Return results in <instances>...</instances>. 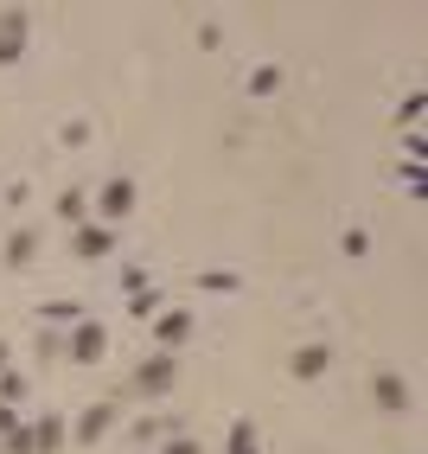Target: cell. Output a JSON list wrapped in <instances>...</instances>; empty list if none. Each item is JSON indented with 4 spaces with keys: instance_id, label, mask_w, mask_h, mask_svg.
<instances>
[{
    "instance_id": "30bf717a",
    "label": "cell",
    "mask_w": 428,
    "mask_h": 454,
    "mask_svg": "<svg viewBox=\"0 0 428 454\" xmlns=\"http://www.w3.org/2000/svg\"><path fill=\"white\" fill-rule=\"evenodd\" d=\"M33 442H39V454H58V448H65V442H71V422L45 410V416L33 422Z\"/></svg>"
},
{
    "instance_id": "5b68a950",
    "label": "cell",
    "mask_w": 428,
    "mask_h": 454,
    "mask_svg": "<svg viewBox=\"0 0 428 454\" xmlns=\"http://www.w3.org/2000/svg\"><path fill=\"white\" fill-rule=\"evenodd\" d=\"M371 397H377V410H390V416H409V410H416V390H409L403 372H377V378H371Z\"/></svg>"
},
{
    "instance_id": "4316f807",
    "label": "cell",
    "mask_w": 428,
    "mask_h": 454,
    "mask_svg": "<svg viewBox=\"0 0 428 454\" xmlns=\"http://www.w3.org/2000/svg\"><path fill=\"white\" fill-rule=\"evenodd\" d=\"M7 358H13V346H7V340H0V372H7Z\"/></svg>"
},
{
    "instance_id": "7c38bea8",
    "label": "cell",
    "mask_w": 428,
    "mask_h": 454,
    "mask_svg": "<svg viewBox=\"0 0 428 454\" xmlns=\"http://www.w3.org/2000/svg\"><path fill=\"white\" fill-rule=\"evenodd\" d=\"M58 218H65L71 231H77V224H89V192H83V186H71V192H58Z\"/></svg>"
},
{
    "instance_id": "603a6c76",
    "label": "cell",
    "mask_w": 428,
    "mask_h": 454,
    "mask_svg": "<svg viewBox=\"0 0 428 454\" xmlns=\"http://www.w3.org/2000/svg\"><path fill=\"white\" fill-rule=\"evenodd\" d=\"M45 320H77V301H45Z\"/></svg>"
},
{
    "instance_id": "277c9868",
    "label": "cell",
    "mask_w": 428,
    "mask_h": 454,
    "mask_svg": "<svg viewBox=\"0 0 428 454\" xmlns=\"http://www.w3.org/2000/svg\"><path fill=\"white\" fill-rule=\"evenodd\" d=\"M26 39H33V13L26 7H0V65H19Z\"/></svg>"
},
{
    "instance_id": "6da1fadb",
    "label": "cell",
    "mask_w": 428,
    "mask_h": 454,
    "mask_svg": "<svg viewBox=\"0 0 428 454\" xmlns=\"http://www.w3.org/2000/svg\"><path fill=\"white\" fill-rule=\"evenodd\" d=\"M135 199H141V186H135V179L128 173H115V179H103V186H97V199H89V211H97V224H121V218H128V211H135Z\"/></svg>"
},
{
    "instance_id": "ffe728a7",
    "label": "cell",
    "mask_w": 428,
    "mask_h": 454,
    "mask_svg": "<svg viewBox=\"0 0 428 454\" xmlns=\"http://www.w3.org/2000/svg\"><path fill=\"white\" fill-rule=\"evenodd\" d=\"M396 122L416 129V122H422V97H403V103H396Z\"/></svg>"
},
{
    "instance_id": "cb8c5ba5",
    "label": "cell",
    "mask_w": 428,
    "mask_h": 454,
    "mask_svg": "<svg viewBox=\"0 0 428 454\" xmlns=\"http://www.w3.org/2000/svg\"><path fill=\"white\" fill-rule=\"evenodd\" d=\"M58 141H65V147H83V141H89V122H65V135H58Z\"/></svg>"
},
{
    "instance_id": "8992f818",
    "label": "cell",
    "mask_w": 428,
    "mask_h": 454,
    "mask_svg": "<svg viewBox=\"0 0 428 454\" xmlns=\"http://www.w3.org/2000/svg\"><path fill=\"white\" fill-rule=\"evenodd\" d=\"M71 250H77L83 262H103V256H115V231L89 218V224H77V231H71Z\"/></svg>"
},
{
    "instance_id": "9a60e30c",
    "label": "cell",
    "mask_w": 428,
    "mask_h": 454,
    "mask_svg": "<svg viewBox=\"0 0 428 454\" xmlns=\"http://www.w3.org/2000/svg\"><path fill=\"white\" fill-rule=\"evenodd\" d=\"M0 454H39V442H33V422H19L13 435H0Z\"/></svg>"
},
{
    "instance_id": "2e32d148",
    "label": "cell",
    "mask_w": 428,
    "mask_h": 454,
    "mask_svg": "<svg viewBox=\"0 0 428 454\" xmlns=\"http://www.w3.org/2000/svg\"><path fill=\"white\" fill-rule=\"evenodd\" d=\"M128 314H135V320H154V314H160V288H135Z\"/></svg>"
},
{
    "instance_id": "9c48e42d",
    "label": "cell",
    "mask_w": 428,
    "mask_h": 454,
    "mask_svg": "<svg viewBox=\"0 0 428 454\" xmlns=\"http://www.w3.org/2000/svg\"><path fill=\"white\" fill-rule=\"evenodd\" d=\"M288 372H294L300 384H314V378H326V372H332V346H300V352L288 358Z\"/></svg>"
},
{
    "instance_id": "7a4b0ae2",
    "label": "cell",
    "mask_w": 428,
    "mask_h": 454,
    "mask_svg": "<svg viewBox=\"0 0 428 454\" xmlns=\"http://www.w3.org/2000/svg\"><path fill=\"white\" fill-rule=\"evenodd\" d=\"M173 384H179V358H173V352H147L141 365H135V390H141L147 403H160Z\"/></svg>"
},
{
    "instance_id": "484cf974",
    "label": "cell",
    "mask_w": 428,
    "mask_h": 454,
    "mask_svg": "<svg viewBox=\"0 0 428 454\" xmlns=\"http://www.w3.org/2000/svg\"><path fill=\"white\" fill-rule=\"evenodd\" d=\"M19 429V416H13V403H0V435H13Z\"/></svg>"
},
{
    "instance_id": "ac0fdd59",
    "label": "cell",
    "mask_w": 428,
    "mask_h": 454,
    "mask_svg": "<svg viewBox=\"0 0 428 454\" xmlns=\"http://www.w3.org/2000/svg\"><path fill=\"white\" fill-rule=\"evenodd\" d=\"M26 397V378L19 372H0V403H19Z\"/></svg>"
},
{
    "instance_id": "ba28073f",
    "label": "cell",
    "mask_w": 428,
    "mask_h": 454,
    "mask_svg": "<svg viewBox=\"0 0 428 454\" xmlns=\"http://www.w3.org/2000/svg\"><path fill=\"white\" fill-rule=\"evenodd\" d=\"M192 340V308H167V314H154V346L160 352H179Z\"/></svg>"
},
{
    "instance_id": "8fae6325",
    "label": "cell",
    "mask_w": 428,
    "mask_h": 454,
    "mask_svg": "<svg viewBox=\"0 0 428 454\" xmlns=\"http://www.w3.org/2000/svg\"><path fill=\"white\" fill-rule=\"evenodd\" d=\"M0 256H7V269H26V262L39 256V231H33V224H19V231L7 237V250H0Z\"/></svg>"
},
{
    "instance_id": "3957f363",
    "label": "cell",
    "mask_w": 428,
    "mask_h": 454,
    "mask_svg": "<svg viewBox=\"0 0 428 454\" xmlns=\"http://www.w3.org/2000/svg\"><path fill=\"white\" fill-rule=\"evenodd\" d=\"M65 358H77V365H103V358H109V326L103 320H77V333L65 340Z\"/></svg>"
},
{
    "instance_id": "44dd1931",
    "label": "cell",
    "mask_w": 428,
    "mask_h": 454,
    "mask_svg": "<svg viewBox=\"0 0 428 454\" xmlns=\"http://www.w3.org/2000/svg\"><path fill=\"white\" fill-rule=\"evenodd\" d=\"M403 154H409V167H422V154H428V141H422V129H409V135H403Z\"/></svg>"
},
{
    "instance_id": "7402d4cb",
    "label": "cell",
    "mask_w": 428,
    "mask_h": 454,
    "mask_svg": "<svg viewBox=\"0 0 428 454\" xmlns=\"http://www.w3.org/2000/svg\"><path fill=\"white\" fill-rule=\"evenodd\" d=\"M339 250H346V256H364V250H371V237H364V231H346Z\"/></svg>"
},
{
    "instance_id": "5bb4252c",
    "label": "cell",
    "mask_w": 428,
    "mask_h": 454,
    "mask_svg": "<svg viewBox=\"0 0 428 454\" xmlns=\"http://www.w3.org/2000/svg\"><path fill=\"white\" fill-rule=\"evenodd\" d=\"M198 288H205V294H237V288H243V276H230V269H205Z\"/></svg>"
},
{
    "instance_id": "e0dca14e",
    "label": "cell",
    "mask_w": 428,
    "mask_h": 454,
    "mask_svg": "<svg viewBox=\"0 0 428 454\" xmlns=\"http://www.w3.org/2000/svg\"><path fill=\"white\" fill-rule=\"evenodd\" d=\"M275 90H282V71H275V65L250 71V97H275Z\"/></svg>"
},
{
    "instance_id": "d4e9b609",
    "label": "cell",
    "mask_w": 428,
    "mask_h": 454,
    "mask_svg": "<svg viewBox=\"0 0 428 454\" xmlns=\"http://www.w3.org/2000/svg\"><path fill=\"white\" fill-rule=\"evenodd\" d=\"M160 454H205V448H198V442H192V435H173V442H167V448H160Z\"/></svg>"
},
{
    "instance_id": "d6986e66",
    "label": "cell",
    "mask_w": 428,
    "mask_h": 454,
    "mask_svg": "<svg viewBox=\"0 0 428 454\" xmlns=\"http://www.w3.org/2000/svg\"><path fill=\"white\" fill-rule=\"evenodd\" d=\"M160 435H167V422H154V416H141V422H135V442H141V448H147V442H160Z\"/></svg>"
},
{
    "instance_id": "52a82bcc",
    "label": "cell",
    "mask_w": 428,
    "mask_h": 454,
    "mask_svg": "<svg viewBox=\"0 0 428 454\" xmlns=\"http://www.w3.org/2000/svg\"><path fill=\"white\" fill-rule=\"evenodd\" d=\"M109 429H115V403H89V410L71 422V442H77V448H97Z\"/></svg>"
},
{
    "instance_id": "4fadbf2b",
    "label": "cell",
    "mask_w": 428,
    "mask_h": 454,
    "mask_svg": "<svg viewBox=\"0 0 428 454\" xmlns=\"http://www.w3.org/2000/svg\"><path fill=\"white\" fill-rule=\"evenodd\" d=\"M230 454H262V435H256V422H250V416H237V422H230Z\"/></svg>"
}]
</instances>
